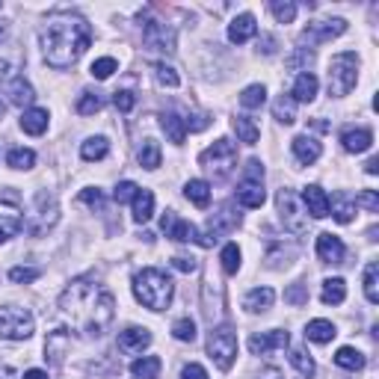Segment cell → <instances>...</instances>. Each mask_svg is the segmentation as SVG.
Returning <instances> with one entry per match:
<instances>
[{"label": "cell", "mask_w": 379, "mask_h": 379, "mask_svg": "<svg viewBox=\"0 0 379 379\" xmlns=\"http://www.w3.org/2000/svg\"><path fill=\"white\" fill-rule=\"evenodd\" d=\"M237 225H240V213H237L232 205H222V208L208 220V232H205V237H199V246L210 249V246L217 243L222 234H232Z\"/></svg>", "instance_id": "obj_11"}, {"label": "cell", "mask_w": 379, "mask_h": 379, "mask_svg": "<svg viewBox=\"0 0 379 379\" xmlns=\"http://www.w3.org/2000/svg\"><path fill=\"white\" fill-rule=\"evenodd\" d=\"M60 220V208L51 193H39L36 196V213L30 220V234H45L47 228H54Z\"/></svg>", "instance_id": "obj_13"}, {"label": "cell", "mask_w": 379, "mask_h": 379, "mask_svg": "<svg viewBox=\"0 0 379 379\" xmlns=\"http://www.w3.org/2000/svg\"><path fill=\"white\" fill-rule=\"evenodd\" d=\"M160 128L166 130V137H169V142H175V145H181L187 140V128H184V119L178 116V113H163L160 116Z\"/></svg>", "instance_id": "obj_29"}, {"label": "cell", "mask_w": 379, "mask_h": 379, "mask_svg": "<svg viewBox=\"0 0 379 379\" xmlns=\"http://www.w3.org/2000/svg\"><path fill=\"white\" fill-rule=\"evenodd\" d=\"M60 311L89 338H101L113 317H116V296L110 290H101L92 278H74V282L62 290L60 296Z\"/></svg>", "instance_id": "obj_1"}, {"label": "cell", "mask_w": 379, "mask_h": 379, "mask_svg": "<svg viewBox=\"0 0 379 379\" xmlns=\"http://www.w3.org/2000/svg\"><path fill=\"white\" fill-rule=\"evenodd\" d=\"M208 353H210L213 361H217L220 370H232L234 358H237V335L228 326L210 329V335H208Z\"/></svg>", "instance_id": "obj_7"}, {"label": "cell", "mask_w": 379, "mask_h": 379, "mask_svg": "<svg viewBox=\"0 0 379 379\" xmlns=\"http://www.w3.org/2000/svg\"><path fill=\"white\" fill-rule=\"evenodd\" d=\"M353 202H356L358 208L370 210V213H379V196H376V190H361Z\"/></svg>", "instance_id": "obj_55"}, {"label": "cell", "mask_w": 379, "mask_h": 379, "mask_svg": "<svg viewBox=\"0 0 379 379\" xmlns=\"http://www.w3.org/2000/svg\"><path fill=\"white\" fill-rule=\"evenodd\" d=\"M270 12L276 15L278 24H290L296 18V4H290V0H273L270 4Z\"/></svg>", "instance_id": "obj_47"}, {"label": "cell", "mask_w": 379, "mask_h": 379, "mask_svg": "<svg viewBox=\"0 0 379 379\" xmlns=\"http://www.w3.org/2000/svg\"><path fill=\"white\" fill-rule=\"evenodd\" d=\"M113 104H116L119 113H130L134 104H137V98H134L130 89H119V92H113Z\"/></svg>", "instance_id": "obj_54"}, {"label": "cell", "mask_w": 379, "mask_h": 379, "mask_svg": "<svg viewBox=\"0 0 379 379\" xmlns=\"http://www.w3.org/2000/svg\"><path fill=\"white\" fill-rule=\"evenodd\" d=\"M373 142V134L368 128H350V130H344L341 134V145H344V152H350V154H361V152H368Z\"/></svg>", "instance_id": "obj_22"}, {"label": "cell", "mask_w": 379, "mask_h": 379, "mask_svg": "<svg viewBox=\"0 0 379 379\" xmlns=\"http://www.w3.org/2000/svg\"><path fill=\"white\" fill-rule=\"evenodd\" d=\"M258 33V21H255V15L249 12H243L237 15V18L228 24V42H234V45H246L252 36Z\"/></svg>", "instance_id": "obj_19"}, {"label": "cell", "mask_w": 379, "mask_h": 379, "mask_svg": "<svg viewBox=\"0 0 379 379\" xmlns=\"http://www.w3.org/2000/svg\"><path fill=\"white\" fill-rule=\"evenodd\" d=\"M107 154H110V142L104 137H89L80 145V157L84 160H104Z\"/></svg>", "instance_id": "obj_38"}, {"label": "cell", "mask_w": 379, "mask_h": 379, "mask_svg": "<svg viewBox=\"0 0 379 379\" xmlns=\"http://www.w3.org/2000/svg\"><path fill=\"white\" fill-rule=\"evenodd\" d=\"M365 296H368V302H379V264L370 261L368 267H365Z\"/></svg>", "instance_id": "obj_42"}, {"label": "cell", "mask_w": 379, "mask_h": 379, "mask_svg": "<svg viewBox=\"0 0 379 379\" xmlns=\"http://www.w3.org/2000/svg\"><path fill=\"white\" fill-rule=\"evenodd\" d=\"M21 128H24V134H30V137L45 134V130H47V110H39V107L24 110V116H21Z\"/></svg>", "instance_id": "obj_26"}, {"label": "cell", "mask_w": 379, "mask_h": 379, "mask_svg": "<svg viewBox=\"0 0 379 379\" xmlns=\"http://www.w3.org/2000/svg\"><path fill=\"white\" fill-rule=\"evenodd\" d=\"M148 344H152V332L148 329H142V326H128L125 332H119V350L122 353H142Z\"/></svg>", "instance_id": "obj_17"}, {"label": "cell", "mask_w": 379, "mask_h": 379, "mask_svg": "<svg viewBox=\"0 0 379 379\" xmlns=\"http://www.w3.org/2000/svg\"><path fill=\"white\" fill-rule=\"evenodd\" d=\"M184 196L196 208H208L210 205V184H208V181H202V178H193V181H187Z\"/></svg>", "instance_id": "obj_32"}, {"label": "cell", "mask_w": 379, "mask_h": 379, "mask_svg": "<svg viewBox=\"0 0 379 379\" xmlns=\"http://www.w3.org/2000/svg\"><path fill=\"white\" fill-rule=\"evenodd\" d=\"M172 293H175L172 278L163 270H157V267H145L142 273L134 276V296L145 308H152V311L169 308Z\"/></svg>", "instance_id": "obj_3"}, {"label": "cell", "mask_w": 379, "mask_h": 379, "mask_svg": "<svg viewBox=\"0 0 379 379\" xmlns=\"http://www.w3.org/2000/svg\"><path fill=\"white\" fill-rule=\"evenodd\" d=\"M137 160H140L142 169H157L160 166V145L154 140H145L137 152Z\"/></svg>", "instance_id": "obj_39"}, {"label": "cell", "mask_w": 379, "mask_h": 379, "mask_svg": "<svg viewBox=\"0 0 379 379\" xmlns=\"http://www.w3.org/2000/svg\"><path fill=\"white\" fill-rule=\"evenodd\" d=\"M208 125H210V119L205 116V113H196V116H187L184 119V128L187 130H205Z\"/></svg>", "instance_id": "obj_57"}, {"label": "cell", "mask_w": 379, "mask_h": 379, "mask_svg": "<svg viewBox=\"0 0 379 379\" xmlns=\"http://www.w3.org/2000/svg\"><path fill=\"white\" fill-rule=\"evenodd\" d=\"M42 276L39 267H12L9 270V278L15 285H30V282H36V278Z\"/></svg>", "instance_id": "obj_50"}, {"label": "cell", "mask_w": 379, "mask_h": 379, "mask_svg": "<svg viewBox=\"0 0 379 379\" xmlns=\"http://www.w3.org/2000/svg\"><path fill=\"white\" fill-rule=\"evenodd\" d=\"M36 329V320L27 308H18V305H6L0 308V338L6 341H27Z\"/></svg>", "instance_id": "obj_6"}, {"label": "cell", "mask_w": 379, "mask_h": 379, "mask_svg": "<svg viewBox=\"0 0 379 379\" xmlns=\"http://www.w3.org/2000/svg\"><path fill=\"white\" fill-rule=\"evenodd\" d=\"M261 45H264V54H273V51H276V47H273V45H276V42H273V39H270V36H264V39H261V42H258V47H261Z\"/></svg>", "instance_id": "obj_61"}, {"label": "cell", "mask_w": 379, "mask_h": 379, "mask_svg": "<svg viewBox=\"0 0 379 379\" xmlns=\"http://www.w3.org/2000/svg\"><path fill=\"white\" fill-rule=\"evenodd\" d=\"M273 116H276V122H282V125H293L296 122V101L290 95H278L273 101Z\"/></svg>", "instance_id": "obj_35"}, {"label": "cell", "mask_w": 379, "mask_h": 379, "mask_svg": "<svg viewBox=\"0 0 379 379\" xmlns=\"http://www.w3.org/2000/svg\"><path fill=\"white\" fill-rule=\"evenodd\" d=\"M69 347H72V341H69V332H65V329H57V332L47 338V344H45V358H51L54 365H60L62 361V356L69 353Z\"/></svg>", "instance_id": "obj_27"}, {"label": "cell", "mask_w": 379, "mask_h": 379, "mask_svg": "<svg viewBox=\"0 0 379 379\" xmlns=\"http://www.w3.org/2000/svg\"><path fill=\"white\" fill-rule=\"evenodd\" d=\"M21 225H24L21 210L15 208L12 202H0V243H6L9 237L18 234Z\"/></svg>", "instance_id": "obj_16"}, {"label": "cell", "mask_w": 379, "mask_h": 379, "mask_svg": "<svg viewBox=\"0 0 379 379\" xmlns=\"http://www.w3.org/2000/svg\"><path fill=\"white\" fill-rule=\"evenodd\" d=\"M6 95H9V104H15V107H27V104H33V98H36L33 86L27 84L24 77H18V74H15L6 84Z\"/></svg>", "instance_id": "obj_25"}, {"label": "cell", "mask_w": 379, "mask_h": 379, "mask_svg": "<svg viewBox=\"0 0 379 379\" xmlns=\"http://www.w3.org/2000/svg\"><path fill=\"white\" fill-rule=\"evenodd\" d=\"M317 89H320V84H317V77L311 74V72H305V74H300L293 80V89H290V98L293 101H300V104H311L317 98Z\"/></svg>", "instance_id": "obj_23"}, {"label": "cell", "mask_w": 379, "mask_h": 379, "mask_svg": "<svg viewBox=\"0 0 379 379\" xmlns=\"http://www.w3.org/2000/svg\"><path fill=\"white\" fill-rule=\"evenodd\" d=\"M24 379H47V373H45V370H36V368H33V370H27V373H24Z\"/></svg>", "instance_id": "obj_62"}, {"label": "cell", "mask_w": 379, "mask_h": 379, "mask_svg": "<svg viewBox=\"0 0 379 379\" xmlns=\"http://www.w3.org/2000/svg\"><path fill=\"white\" fill-rule=\"evenodd\" d=\"M6 163L12 169H33L36 166V152H30V148H12L6 154Z\"/></svg>", "instance_id": "obj_43"}, {"label": "cell", "mask_w": 379, "mask_h": 379, "mask_svg": "<svg viewBox=\"0 0 379 379\" xmlns=\"http://www.w3.org/2000/svg\"><path fill=\"white\" fill-rule=\"evenodd\" d=\"M154 217V193L152 190H137L134 196V222H148Z\"/></svg>", "instance_id": "obj_30"}, {"label": "cell", "mask_w": 379, "mask_h": 379, "mask_svg": "<svg viewBox=\"0 0 379 379\" xmlns=\"http://www.w3.org/2000/svg\"><path fill=\"white\" fill-rule=\"evenodd\" d=\"M264 101H267V89H264L261 84H252V86H246L240 92V104L246 110H258V107H264Z\"/></svg>", "instance_id": "obj_41"}, {"label": "cell", "mask_w": 379, "mask_h": 379, "mask_svg": "<svg viewBox=\"0 0 379 379\" xmlns=\"http://www.w3.org/2000/svg\"><path fill=\"white\" fill-rule=\"evenodd\" d=\"M160 225H163V232H166V237L175 240V243H199V232H196V225L175 217L172 210L160 220Z\"/></svg>", "instance_id": "obj_15"}, {"label": "cell", "mask_w": 379, "mask_h": 379, "mask_svg": "<svg viewBox=\"0 0 379 379\" xmlns=\"http://www.w3.org/2000/svg\"><path fill=\"white\" fill-rule=\"evenodd\" d=\"M172 335H175L178 341H196V323H193L190 317H181V320H175V326H172Z\"/></svg>", "instance_id": "obj_51"}, {"label": "cell", "mask_w": 379, "mask_h": 379, "mask_svg": "<svg viewBox=\"0 0 379 379\" xmlns=\"http://www.w3.org/2000/svg\"><path fill=\"white\" fill-rule=\"evenodd\" d=\"M89 72H92L95 80H107L113 72H119V62L113 60V57H101V60H95V62H92V69H89Z\"/></svg>", "instance_id": "obj_49"}, {"label": "cell", "mask_w": 379, "mask_h": 379, "mask_svg": "<svg viewBox=\"0 0 379 379\" xmlns=\"http://www.w3.org/2000/svg\"><path fill=\"white\" fill-rule=\"evenodd\" d=\"M290 148H293V157L302 163V166H311V163H317L320 160V154H323V145L315 140V137H293V142H290Z\"/></svg>", "instance_id": "obj_18"}, {"label": "cell", "mask_w": 379, "mask_h": 379, "mask_svg": "<svg viewBox=\"0 0 379 379\" xmlns=\"http://www.w3.org/2000/svg\"><path fill=\"white\" fill-rule=\"evenodd\" d=\"M329 210H332V217H335L341 225H347V222H353L356 202L350 199L347 193H335V196H332V202H329Z\"/></svg>", "instance_id": "obj_28"}, {"label": "cell", "mask_w": 379, "mask_h": 379, "mask_svg": "<svg viewBox=\"0 0 379 379\" xmlns=\"http://www.w3.org/2000/svg\"><path fill=\"white\" fill-rule=\"evenodd\" d=\"M335 335H338V329H335V323H329V320H311L305 326V338L315 341V344H329Z\"/></svg>", "instance_id": "obj_33"}, {"label": "cell", "mask_w": 379, "mask_h": 379, "mask_svg": "<svg viewBox=\"0 0 379 379\" xmlns=\"http://www.w3.org/2000/svg\"><path fill=\"white\" fill-rule=\"evenodd\" d=\"M335 365L344 368V370H350V373H356V370L365 368V356H361L356 347H341L335 353Z\"/></svg>", "instance_id": "obj_36"}, {"label": "cell", "mask_w": 379, "mask_h": 379, "mask_svg": "<svg viewBox=\"0 0 379 379\" xmlns=\"http://www.w3.org/2000/svg\"><path fill=\"white\" fill-rule=\"evenodd\" d=\"M264 379H278V370H267V373H264Z\"/></svg>", "instance_id": "obj_63"}, {"label": "cell", "mask_w": 379, "mask_h": 379, "mask_svg": "<svg viewBox=\"0 0 379 379\" xmlns=\"http://www.w3.org/2000/svg\"><path fill=\"white\" fill-rule=\"evenodd\" d=\"M264 199H267V193H264V166L258 160H249L237 184V202L243 208H261Z\"/></svg>", "instance_id": "obj_8"}, {"label": "cell", "mask_w": 379, "mask_h": 379, "mask_svg": "<svg viewBox=\"0 0 379 379\" xmlns=\"http://www.w3.org/2000/svg\"><path fill=\"white\" fill-rule=\"evenodd\" d=\"M160 370H163V361L157 356H142L130 365V373L137 379H160Z\"/></svg>", "instance_id": "obj_31"}, {"label": "cell", "mask_w": 379, "mask_h": 379, "mask_svg": "<svg viewBox=\"0 0 379 379\" xmlns=\"http://www.w3.org/2000/svg\"><path fill=\"white\" fill-rule=\"evenodd\" d=\"M140 21H142V42L148 51L175 54V30L169 24H163L160 18H152V15H140Z\"/></svg>", "instance_id": "obj_9"}, {"label": "cell", "mask_w": 379, "mask_h": 379, "mask_svg": "<svg viewBox=\"0 0 379 379\" xmlns=\"http://www.w3.org/2000/svg\"><path fill=\"white\" fill-rule=\"evenodd\" d=\"M276 205H278V217H282V225L290 234H305L308 232V213H302L300 199L293 196V190H278L276 193Z\"/></svg>", "instance_id": "obj_10"}, {"label": "cell", "mask_w": 379, "mask_h": 379, "mask_svg": "<svg viewBox=\"0 0 379 379\" xmlns=\"http://www.w3.org/2000/svg\"><path fill=\"white\" fill-rule=\"evenodd\" d=\"M302 202H305L308 213H311L315 220L329 217V196H326V190H323L320 184H308V187L302 190Z\"/></svg>", "instance_id": "obj_20"}, {"label": "cell", "mask_w": 379, "mask_h": 379, "mask_svg": "<svg viewBox=\"0 0 379 379\" xmlns=\"http://www.w3.org/2000/svg\"><path fill=\"white\" fill-rule=\"evenodd\" d=\"M341 33H347V21L344 18H329V21H311L302 33H300V45H323L329 39H338Z\"/></svg>", "instance_id": "obj_12"}, {"label": "cell", "mask_w": 379, "mask_h": 379, "mask_svg": "<svg viewBox=\"0 0 379 379\" xmlns=\"http://www.w3.org/2000/svg\"><path fill=\"white\" fill-rule=\"evenodd\" d=\"M220 261H222V273L225 276H234L240 270V246L237 243H225Z\"/></svg>", "instance_id": "obj_45"}, {"label": "cell", "mask_w": 379, "mask_h": 379, "mask_svg": "<svg viewBox=\"0 0 379 379\" xmlns=\"http://www.w3.org/2000/svg\"><path fill=\"white\" fill-rule=\"evenodd\" d=\"M285 302H290V305H305L308 302V288L302 285V282H296V285H290L288 290H285Z\"/></svg>", "instance_id": "obj_52"}, {"label": "cell", "mask_w": 379, "mask_h": 379, "mask_svg": "<svg viewBox=\"0 0 379 379\" xmlns=\"http://www.w3.org/2000/svg\"><path fill=\"white\" fill-rule=\"evenodd\" d=\"M181 379H208V370L202 365H184V370H181Z\"/></svg>", "instance_id": "obj_58"}, {"label": "cell", "mask_w": 379, "mask_h": 379, "mask_svg": "<svg viewBox=\"0 0 379 379\" xmlns=\"http://www.w3.org/2000/svg\"><path fill=\"white\" fill-rule=\"evenodd\" d=\"M172 267H175L178 273H193V270H196V261H193V258H184V255H175V258H172Z\"/></svg>", "instance_id": "obj_59"}, {"label": "cell", "mask_w": 379, "mask_h": 379, "mask_svg": "<svg viewBox=\"0 0 379 379\" xmlns=\"http://www.w3.org/2000/svg\"><path fill=\"white\" fill-rule=\"evenodd\" d=\"M344 255H347V249H344V240H341V237L329 234V232H323V234L317 237V258H320V261H326V264H341Z\"/></svg>", "instance_id": "obj_21"}, {"label": "cell", "mask_w": 379, "mask_h": 379, "mask_svg": "<svg viewBox=\"0 0 379 379\" xmlns=\"http://www.w3.org/2000/svg\"><path fill=\"white\" fill-rule=\"evenodd\" d=\"M290 365L296 368V370H300V376H305V379H311V376H315V358H311L302 347H293L290 350Z\"/></svg>", "instance_id": "obj_40"}, {"label": "cell", "mask_w": 379, "mask_h": 379, "mask_svg": "<svg viewBox=\"0 0 379 379\" xmlns=\"http://www.w3.org/2000/svg\"><path fill=\"white\" fill-rule=\"evenodd\" d=\"M320 300L326 305H341L344 300H347V285H344V278H326L323 290H320Z\"/></svg>", "instance_id": "obj_34"}, {"label": "cell", "mask_w": 379, "mask_h": 379, "mask_svg": "<svg viewBox=\"0 0 379 379\" xmlns=\"http://www.w3.org/2000/svg\"><path fill=\"white\" fill-rule=\"evenodd\" d=\"M154 77H157L160 86H169V89H178V86H181L178 72L172 69V65H166V62H157V65H154Z\"/></svg>", "instance_id": "obj_46"}, {"label": "cell", "mask_w": 379, "mask_h": 379, "mask_svg": "<svg viewBox=\"0 0 379 379\" xmlns=\"http://www.w3.org/2000/svg\"><path fill=\"white\" fill-rule=\"evenodd\" d=\"M137 184H134V181H122V184L116 187V190H113V199H116L119 205L122 202H134V196H137Z\"/></svg>", "instance_id": "obj_56"}, {"label": "cell", "mask_w": 379, "mask_h": 379, "mask_svg": "<svg viewBox=\"0 0 379 379\" xmlns=\"http://www.w3.org/2000/svg\"><path fill=\"white\" fill-rule=\"evenodd\" d=\"M288 344H290V335L285 329H270V332L249 338V350H252V356H270L273 350H285Z\"/></svg>", "instance_id": "obj_14"}, {"label": "cell", "mask_w": 379, "mask_h": 379, "mask_svg": "<svg viewBox=\"0 0 379 379\" xmlns=\"http://www.w3.org/2000/svg\"><path fill=\"white\" fill-rule=\"evenodd\" d=\"M92 45V27L86 18L72 12H60L42 27V54L51 69H72Z\"/></svg>", "instance_id": "obj_2"}, {"label": "cell", "mask_w": 379, "mask_h": 379, "mask_svg": "<svg viewBox=\"0 0 379 379\" xmlns=\"http://www.w3.org/2000/svg\"><path fill=\"white\" fill-rule=\"evenodd\" d=\"M365 172H368V175H376V172H379V157H370V160L365 163Z\"/></svg>", "instance_id": "obj_60"}, {"label": "cell", "mask_w": 379, "mask_h": 379, "mask_svg": "<svg viewBox=\"0 0 379 379\" xmlns=\"http://www.w3.org/2000/svg\"><path fill=\"white\" fill-rule=\"evenodd\" d=\"M311 65H315V54L308 51V47H300L290 60H288V69H293V72H311Z\"/></svg>", "instance_id": "obj_48"}, {"label": "cell", "mask_w": 379, "mask_h": 379, "mask_svg": "<svg viewBox=\"0 0 379 379\" xmlns=\"http://www.w3.org/2000/svg\"><path fill=\"white\" fill-rule=\"evenodd\" d=\"M101 107H104L101 92H84L77 98V113H80V116H95Z\"/></svg>", "instance_id": "obj_44"}, {"label": "cell", "mask_w": 379, "mask_h": 379, "mask_svg": "<svg viewBox=\"0 0 379 379\" xmlns=\"http://www.w3.org/2000/svg\"><path fill=\"white\" fill-rule=\"evenodd\" d=\"M234 130H237V137H240V142H246V145H255L258 140H261V128L255 125V119H249V116H234Z\"/></svg>", "instance_id": "obj_37"}, {"label": "cell", "mask_w": 379, "mask_h": 379, "mask_svg": "<svg viewBox=\"0 0 379 379\" xmlns=\"http://www.w3.org/2000/svg\"><path fill=\"white\" fill-rule=\"evenodd\" d=\"M199 163H202V169H208L213 178H228L237 166V148H234L232 140L222 137L210 148H205V152L199 154Z\"/></svg>", "instance_id": "obj_5"}, {"label": "cell", "mask_w": 379, "mask_h": 379, "mask_svg": "<svg viewBox=\"0 0 379 379\" xmlns=\"http://www.w3.org/2000/svg\"><path fill=\"white\" fill-rule=\"evenodd\" d=\"M356 80H358V57L353 51L332 57V62H329V92L335 98L350 95L356 89Z\"/></svg>", "instance_id": "obj_4"}, {"label": "cell", "mask_w": 379, "mask_h": 379, "mask_svg": "<svg viewBox=\"0 0 379 379\" xmlns=\"http://www.w3.org/2000/svg\"><path fill=\"white\" fill-rule=\"evenodd\" d=\"M80 202L84 205H89L92 210H104V190H98V187H89V190H84L80 193Z\"/></svg>", "instance_id": "obj_53"}, {"label": "cell", "mask_w": 379, "mask_h": 379, "mask_svg": "<svg viewBox=\"0 0 379 379\" xmlns=\"http://www.w3.org/2000/svg\"><path fill=\"white\" fill-rule=\"evenodd\" d=\"M273 302H276V290L273 288H252L249 293H246L243 308L252 311V315H261V311L273 308Z\"/></svg>", "instance_id": "obj_24"}]
</instances>
